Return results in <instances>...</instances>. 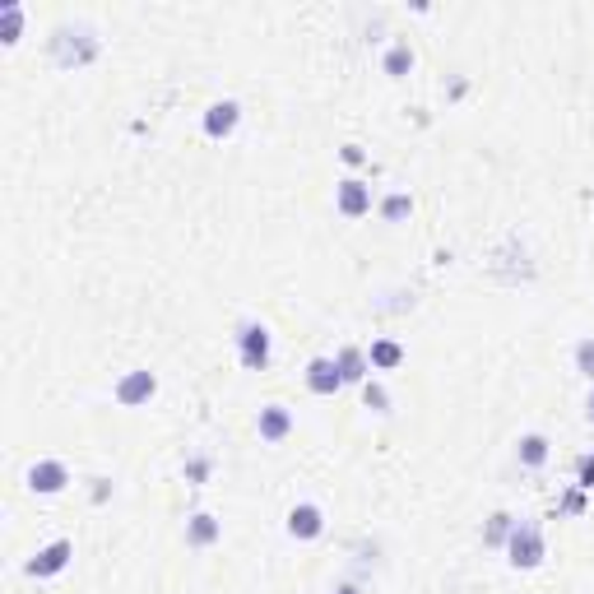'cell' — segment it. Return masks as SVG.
<instances>
[{"label":"cell","instance_id":"obj_7","mask_svg":"<svg viewBox=\"0 0 594 594\" xmlns=\"http://www.w3.org/2000/svg\"><path fill=\"white\" fill-rule=\"evenodd\" d=\"M321 529H325V520H321V506H312V502L293 506V516H289V535H293V539H316Z\"/></svg>","mask_w":594,"mask_h":594},{"label":"cell","instance_id":"obj_17","mask_svg":"<svg viewBox=\"0 0 594 594\" xmlns=\"http://www.w3.org/2000/svg\"><path fill=\"white\" fill-rule=\"evenodd\" d=\"M408 210H414V204H408V195H391V200H385V204H381V214H385V218H391V223H395V218H404Z\"/></svg>","mask_w":594,"mask_h":594},{"label":"cell","instance_id":"obj_23","mask_svg":"<svg viewBox=\"0 0 594 594\" xmlns=\"http://www.w3.org/2000/svg\"><path fill=\"white\" fill-rule=\"evenodd\" d=\"M335 594H358V590H353V585H344V590H335Z\"/></svg>","mask_w":594,"mask_h":594},{"label":"cell","instance_id":"obj_13","mask_svg":"<svg viewBox=\"0 0 594 594\" xmlns=\"http://www.w3.org/2000/svg\"><path fill=\"white\" fill-rule=\"evenodd\" d=\"M335 362H339V376H344V381H362V376H367V358L358 353V348H339Z\"/></svg>","mask_w":594,"mask_h":594},{"label":"cell","instance_id":"obj_9","mask_svg":"<svg viewBox=\"0 0 594 594\" xmlns=\"http://www.w3.org/2000/svg\"><path fill=\"white\" fill-rule=\"evenodd\" d=\"M339 210H344L348 218L367 214V210H372V191H367L362 181H344V186H339Z\"/></svg>","mask_w":594,"mask_h":594},{"label":"cell","instance_id":"obj_18","mask_svg":"<svg viewBox=\"0 0 594 594\" xmlns=\"http://www.w3.org/2000/svg\"><path fill=\"white\" fill-rule=\"evenodd\" d=\"M576 367L594 381V339H585V344H576Z\"/></svg>","mask_w":594,"mask_h":594},{"label":"cell","instance_id":"obj_2","mask_svg":"<svg viewBox=\"0 0 594 594\" xmlns=\"http://www.w3.org/2000/svg\"><path fill=\"white\" fill-rule=\"evenodd\" d=\"M242 362L260 372L265 362H270V330L265 325H242Z\"/></svg>","mask_w":594,"mask_h":594},{"label":"cell","instance_id":"obj_12","mask_svg":"<svg viewBox=\"0 0 594 594\" xmlns=\"http://www.w3.org/2000/svg\"><path fill=\"white\" fill-rule=\"evenodd\" d=\"M214 539H218V520H214V516H195V520L186 525V543L204 548V543H214Z\"/></svg>","mask_w":594,"mask_h":594},{"label":"cell","instance_id":"obj_5","mask_svg":"<svg viewBox=\"0 0 594 594\" xmlns=\"http://www.w3.org/2000/svg\"><path fill=\"white\" fill-rule=\"evenodd\" d=\"M70 552H75L70 539H56L51 548H43V552H37V558L28 562V576H56V571L70 562Z\"/></svg>","mask_w":594,"mask_h":594},{"label":"cell","instance_id":"obj_10","mask_svg":"<svg viewBox=\"0 0 594 594\" xmlns=\"http://www.w3.org/2000/svg\"><path fill=\"white\" fill-rule=\"evenodd\" d=\"M154 385H158V381H154L149 372H131L126 381L116 385V400H121V404H139V400L154 395Z\"/></svg>","mask_w":594,"mask_h":594},{"label":"cell","instance_id":"obj_4","mask_svg":"<svg viewBox=\"0 0 594 594\" xmlns=\"http://www.w3.org/2000/svg\"><path fill=\"white\" fill-rule=\"evenodd\" d=\"M66 483H70V474H66V464H60V460H43V464L28 469V487H33V493H60Z\"/></svg>","mask_w":594,"mask_h":594},{"label":"cell","instance_id":"obj_8","mask_svg":"<svg viewBox=\"0 0 594 594\" xmlns=\"http://www.w3.org/2000/svg\"><path fill=\"white\" fill-rule=\"evenodd\" d=\"M237 116H242V107H237V102H214V107L204 112V131H210L214 139H218V135H233Z\"/></svg>","mask_w":594,"mask_h":594},{"label":"cell","instance_id":"obj_6","mask_svg":"<svg viewBox=\"0 0 594 594\" xmlns=\"http://www.w3.org/2000/svg\"><path fill=\"white\" fill-rule=\"evenodd\" d=\"M256 427H260L265 441H283V437L293 432V414L283 404H270V408H260V423Z\"/></svg>","mask_w":594,"mask_h":594},{"label":"cell","instance_id":"obj_11","mask_svg":"<svg viewBox=\"0 0 594 594\" xmlns=\"http://www.w3.org/2000/svg\"><path fill=\"white\" fill-rule=\"evenodd\" d=\"M543 460H548V441H543L539 432L520 437V464H525V469H539Z\"/></svg>","mask_w":594,"mask_h":594},{"label":"cell","instance_id":"obj_3","mask_svg":"<svg viewBox=\"0 0 594 594\" xmlns=\"http://www.w3.org/2000/svg\"><path fill=\"white\" fill-rule=\"evenodd\" d=\"M306 385H312L316 395H335L344 376H339V362L335 358H312V367H306Z\"/></svg>","mask_w":594,"mask_h":594},{"label":"cell","instance_id":"obj_1","mask_svg":"<svg viewBox=\"0 0 594 594\" xmlns=\"http://www.w3.org/2000/svg\"><path fill=\"white\" fill-rule=\"evenodd\" d=\"M506 552H511V566H539L543 562V535L535 520H516V529H511L506 539Z\"/></svg>","mask_w":594,"mask_h":594},{"label":"cell","instance_id":"obj_22","mask_svg":"<svg viewBox=\"0 0 594 594\" xmlns=\"http://www.w3.org/2000/svg\"><path fill=\"white\" fill-rule=\"evenodd\" d=\"M585 414H590V423H594V391H590V404H585Z\"/></svg>","mask_w":594,"mask_h":594},{"label":"cell","instance_id":"obj_21","mask_svg":"<svg viewBox=\"0 0 594 594\" xmlns=\"http://www.w3.org/2000/svg\"><path fill=\"white\" fill-rule=\"evenodd\" d=\"M14 33H19V5L5 10V43H14Z\"/></svg>","mask_w":594,"mask_h":594},{"label":"cell","instance_id":"obj_16","mask_svg":"<svg viewBox=\"0 0 594 594\" xmlns=\"http://www.w3.org/2000/svg\"><path fill=\"white\" fill-rule=\"evenodd\" d=\"M511 529H516V520H511V516H493V525H487V535H483V543H493V548H502V543L511 539Z\"/></svg>","mask_w":594,"mask_h":594},{"label":"cell","instance_id":"obj_20","mask_svg":"<svg viewBox=\"0 0 594 594\" xmlns=\"http://www.w3.org/2000/svg\"><path fill=\"white\" fill-rule=\"evenodd\" d=\"M576 479H581V487H594V455H581V464H576Z\"/></svg>","mask_w":594,"mask_h":594},{"label":"cell","instance_id":"obj_19","mask_svg":"<svg viewBox=\"0 0 594 594\" xmlns=\"http://www.w3.org/2000/svg\"><path fill=\"white\" fill-rule=\"evenodd\" d=\"M362 400H367V404H372V408H385V404H391V395H385V391H381V385H372V381H367V385H362Z\"/></svg>","mask_w":594,"mask_h":594},{"label":"cell","instance_id":"obj_15","mask_svg":"<svg viewBox=\"0 0 594 594\" xmlns=\"http://www.w3.org/2000/svg\"><path fill=\"white\" fill-rule=\"evenodd\" d=\"M408 66H414V51H408V43H395L391 51H385V75H408Z\"/></svg>","mask_w":594,"mask_h":594},{"label":"cell","instance_id":"obj_14","mask_svg":"<svg viewBox=\"0 0 594 594\" xmlns=\"http://www.w3.org/2000/svg\"><path fill=\"white\" fill-rule=\"evenodd\" d=\"M400 358H404V348H400V344H391V339L372 344V367H381V372H391V367H400Z\"/></svg>","mask_w":594,"mask_h":594}]
</instances>
